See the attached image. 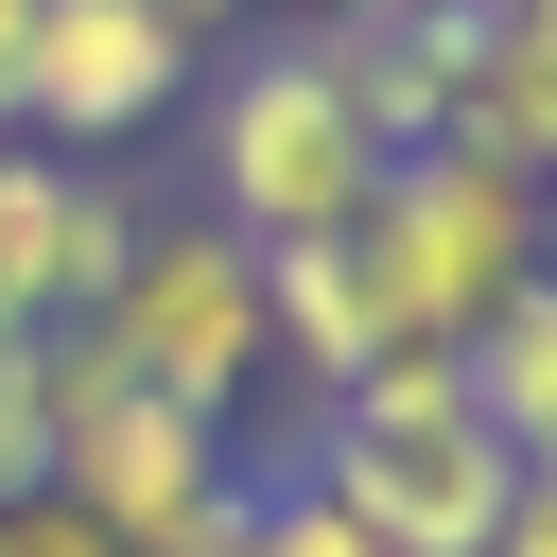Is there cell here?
Instances as JSON below:
<instances>
[{
  "label": "cell",
  "mask_w": 557,
  "mask_h": 557,
  "mask_svg": "<svg viewBox=\"0 0 557 557\" xmlns=\"http://www.w3.org/2000/svg\"><path fill=\"white\" fill-rule=\"evenodd\" d=\"M278 470H313L383 557H487V540H505V487H522V453L487 435V400H470L453 348H400V366H366L348 400H313V435H296Z\"/></svg>",
  "instance_id": "1"
},
{
  "label": "cell",
  "mask_w": 557,
  "mask_h": 557,
  "mask_svg": "<svg viewBox=\"0 0 557 557\" xmlns=\"http://www.w3.org/2000/svg\"><path fill=\"white\" fill-rule=\"evenodd\" d=\"M366 191H383V139H366V104L331 87L313 35L209 52V87H191V209H209V226H244V244H331V226H366Z\"/></svg>",
  "instance_id": "2"
},
{
  "label": "cell",
  "mask_w": 557,
  "mask_h": 557,
  "mask_svg": "<svg viewBox=\"0 0 557 557\" xmlns=\"http://www.w3.org/2000/svg\"><path fill=\"white\" fill-rule=\"evenodd\" d=\"M348 244H366L400 348H470L522 278H557V191L505 174V157H470V139H418V157H383V191H366Z\"/></svg>",
  "instance_id": "3"
},
{
  "label": "cell",
  "mask_w": 557,
  "mask_h": 557,
  "mask_svg": "<svg viewBox=\"0 0 557 557\" xmlns=\"http://www.w3.org/2000/svg\"><path fill=\"white\" fill-rule=\"evenodd\" d=\"M244 487H261V470L226 453V418L122 383L87 331L52 348V505H70V522H104L122 557H226Z\"/></svg>",
  "instance_id": "4"
},
{
  "label": "cell",
  "mask_w": 557,
  "mask_h": 557,
  "mask_svg": "<svg viewBox=\"0 0 557 557\" xmlns=\"http://www.w3.org/2000/svg\"><path fill=\"white\" fill-rule=\"evenodd\" d=\"M87 348H104L122 383L191 400V418H244V400L278 383V313H261V244H244V226H209V209H139V261L104 278Z\"/></svg>",
  "instance_id": "5"
},
{
  "label": "cell",
  "mask_w": 557,
  "mask_h": 557,
  "mask_svg": "<svg viewBox=\"0 0 557 557\" xmlns=\"http://www.w3.org/2000/svg\"><path fill=\"white\" fill-rule=\"evenodd\" d=\"M209 52L157 17V0H35V70H17V139L52 157H122L157 122H191Z\"/></svg>",
  "instance_id": "6"
},
{
  "label": "cell",
  "mask_w": 557,
  "mask_h": 557,
  "mask_svg": "<svg viewBox=\"0 0 557 557\" xmlns=\"http://www.w3.org/2000/svg\"><path fill=\"white\" fill-rule=\"evenodd\" d=\"M122 261H139V191L104 157L0 139V331H87Z\"/></svg>",
  "instance_id": "7"
},
{
  "label": "cell",
  "mask_w": 557,
  "mask_h": 557,
  "mask_svg": "<svg viewBox=\"0 0 557 557\" xmlns=\"http://www.w3.org/2000/svg\"><path fill=\"white\" fill-rule=\"evenodd\" d=\"M261 313H278V383H296V418L348 400L366 366H400V313H383V278H366L348 226H331V244H261Z\"/></svg>",
  "instance_id": "8"
},
{
  "label": "cell",
  "mask_w": 557,
  "mask_h": 557,
  "mask_svg": "<svg viewBox=\"0 0 557 557\" xmlns=\"http://www.w3.org/2000/svg\"><path fill=\"white\" fill-rule=\"evenodd\" d=\"M453 139L557 191V35H540V17H505V0L470 17V70H453Z\"/></svg>",
  "instance_id": "9"
},
{
  "label": "cell",
  "mask_w": 557,
  "mask_h": 557,
  "mask_svg": "<svg viewBox=\"0 0 557 557\" xmlns=\"http://www.w3.org/2000/svg\"><path fill=\"white\" fill-rule=\"evenodd\" d=\"M453 366H470L487 435H505V453L540 470V453H557V278H522V296H505V313H487V331H470Z\"/></svg>",
  "instance_id": "10"
},
{
  "label": "cell",
  "mask_w": 557,
  "mask_h": 557,
  "mask_svg": "<svg viewBox=\"0 0 557 557\" xmlns=\"http://www.w3.org/2000/svg\"><path fill=\"white\" fill-rule=\"evenodd\" d=\"M226 557H383V540H366L313 470H261V487H244V522H226Z\"/></svg>",
  "instance_id": "11"
},
{
  "label": "cell",
  "mask_w": 557,
  "mask_h": 557,
  "mask_svg": "<svg viewBox=\"0 0 557 557\" xmlns=\"http://www.w3.org/2000/svg\"><path fill=\"white\" fill-rule=\"evenodd\" d=\"M52 348L70 331H0V505L52 487Z\"/></svg>",
  "instance_id": "12"
},
{
  "label": "cell",
  "mask_w": 557,
  "mask_h": 557,
  "mask_svg": "<svg viewBox=\"0 0 557 557\" xmlns=\"http://www.w3.org/2000/svg\"><path fill=\"white\" fill-rule=\"evenodd\" d=\"M0 557H122V540H104V522H70V505L35 487V505H0Z\"/></svg>",
  "instance_id": "13"
},
{
  "label": "cell",
  "mask_w": 557,
  "mask_h": 557,
  "mask_svg": "<svg viewBox=\"0 0 557 557\" xmlns=\"http://www.w3.org/2000/svg\"><path fill=\"white\" fill-rule=\"evenodd\" d=\"M487 557H557V470H522V487H505V540H487Z\"/></svg>",
  "instance_id": "14"
},
{
  "label": "cell",
  "mask_w": 557,
  "mask_h": 557,
  "mask_svg": "<svg viewBox=\"0 0 557 557\" xmlns=\"http://www.w3.org/2000/svg\"><path fill=\"white\" fill-rule=\"evenodd\" d=\"M157 17H174V35H191V52H209V35H226V17H244V0H157Z\"/></svg>",
  "instance_id": "15"
},
{
  "label": "cell",
  "mask_w": 557,
  "mask_h": 557,
  "mask_svg": "<svg viewBox=\"0 0 557 557\" xmlns=\"http://www.w3.org/2000/svg\"><path fill=\"white\" fill-rule=\"evenodd\" d=\"M278 17H296V35H313V17H348V0H278Z\"/></svg>",
  "instance_id": "16"
},
{
  "label": "cell",
  "mask_w": 557,
  "mask_h": 557,
  "mask_svg": "<svg viewBox=\"0 0 557 557\" xmlns=\"http://www.w3.org/2000/svg\"><path fill=\"white\" fill-rule=\"evenodd\" d=\"M505 17H540V35H557V0H505Z\"/></svg>",
  "instance_id": "17"
},
{
  "label": "cell",
  "mask_w": 557,
  "mask_h": 557,
  "mask_svg": "<svg viewBox=\"0 0 557 557\" xmlns=\"http://www.w3.org/2000/svg\"><path fill=\"white\" fill-rule=\"evenodd\" d=\"M540 470H557V453H540Z\"/></svg>",
  "instance_id": "18"
}]
</instances>
